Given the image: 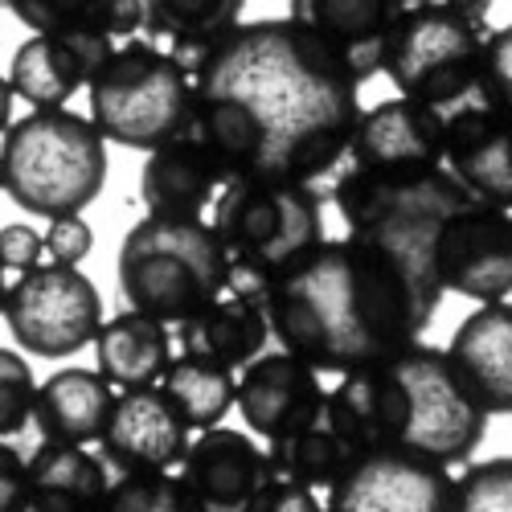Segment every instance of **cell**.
I'll return each instance as SVG.
<instances>
[{
    "label": "cell",
    "instance_id": "6da1fadb",
    "mask_svg": "<svg viewBox=\"0 0 512 512\" xmlns=\"http://www.w3.org/2000/svg\"><path fill=\"white\" fill-rule=\"evenodd\" d=\"M361 119V82L295 17L234 25L193 66L189 132L222 173L283 177L328 193Z\"/></svg>",
    "mask_w": 512,
    "mask_h": 512
},
{
    "label": "cell",
    "instance_id": "7a4b0ae2",
    "mask_svg": "<svg viewBox=\"0 0 512 512\" xmlns=\"http://www.w3.org/2000/svg\"><path fill=\"white\" fill-rule=\"evenodd\" d=\"M443 304L435 234L320 238L267 291L279 349L320 373L377 365L431 328Z\"/></svg>",
    "mask_w": 512,
    "mask_h": 512
},
{
    "label": "cell",
    "instance_id": "3957f363",
    "mask_svg": "<svg viewBox=\"0 0 512 512\" xmlns=\"http://www.w3.org/2000/svg\"><path fill=\"white\" fill-rule=\"evenodd\" d=\"M328 193L283 177H234L213 197V230L230 259V291L263 308L271 283L324 238Z\"/></svg>",
    "mask_w": 512,
    "mask_h": 512
},
{
    "label": "cell",
    "instance_id": "277c9868",
    "mask_svg": "<svg viewBox=\"0 0 512 512\" xmlns=\"http://www.w3.org/2000/svg\"><path fill=\"white\" fill-rule=\"evenodd\" d=\"M107 185V140L91 115L33 107L0 140V189L33 218H66L99 201Z\"/></svg>",
    "mask_w": 512,
    "mask_h": 512
},
{
    "label": "cell",
    "instance_id": "5b68a950",
    "mask_svg": "<svg viewBox=\"0 0 512 512\" xmlns=\"http://www.w3.org/2000/svg\"><path fill=\"white\" fill-rule=\"evenodd\" d=\"M119 291L127 308L181 324L230 287L226 246L201 218L148 213L119 242Z\"/></svg>",
    "mask_w": 512,
    "mask_h": 512
},
{
    "label": "cell",
    "instance_id": "8992f818",
    "mask_svg": "<svg viewBox=\"0 0 512 512\" xmlns=\"http://www.w3.org/2000/svg\"><path fill=\"white\" fill-rule=\"evenodd\" d=\"M91 119L103 140L152 152L185 132L193 115V74L148 37H127L87 82Z\"/></svg>",
    "mask_w": 512,
    "mask_h": 512
},
{
    "label": "cell",
    "instance_id": "52a82bcc",
    "mask_svg": "<svg viewBox=\"0 0 512 512\" xmlns=\"http://www.w3.org/2000/svg\"><path fill=\"white\" fill-rule=\"evenodd\" d=\"M488 21H476L447 5H406L381 74H390L398 95L451 107L476 91Z\"/></svg>",
    "mask_w": 512,
    "mask_h": 512
},
{
    "label": "cell",
    "instance_id": "ba28073f",
    "mask_svg": "<svg viewBox=\"0 0 512 512\" xmlns=\"http://www.w3.org/2000/svg\"><path fill=\"white\" fill-rule=\"evenodd\" d=\"M386 361L402 381L410 410L402 447L447 467L472 459L488 431V410L476 398V390L467 386L451 353L414 340Z\"/></svg>",
    "mask_w": 512,
    "mask_h": 512
},
{
    "label": "cell",
    "instance_id": "9c48e42d",
    "mask_svg": "<svg viewBox=\"0 0 512 512\" xmlns=\"http://www.w3.org/2000/svg\"><path fill=\"white\" fill-rule=\"evenodd\" d=\"M328 197L353 234H439L455 209L476 201L451 168L365 173L353 164L328 181Z\"/></svg>",
    "mask_w": 512,
    "mask_h": 512
},
{
    "label": "cell",
    "instance_id": "30bf717a",
    "mask_svg": "<svg viewBox=\"0 0 512 512\" xmlns=\"http://www.w3.org/2000/svg\"><path fill=\"white\" fill-rule=\"evenodd\" d=\"M0 316L25 353L62 361L95 345V332L103 324V295L78 271V263H37L21 271L17 283H9Z\"/></svg>",
    "mask_w": 512,
    "mask_h": 512
},
{
    "label": "cell",
    "instance_id": "8fae6325",
    "mask_svg": "<svg viewBox=\"0 0 512 512\" xmlns=\"http://www.w3.org/2000/svg\"><path fill=\"white\" fill-rule=\"evenodd\" d=\"M328 512H459V480L447 463L406 447L361 451L332 480Z\"/></svg>",
    "mask_w": 512,
    "mask_h": 512
},
{
    "label": "cell",
    "instance_id": "7c38bea8",
    "mask_svg": "<svg viewBox=\"0 0 512 512\" xmlns=\"http://www.w3.org/2000/svg\"><path fill=\"white\" fill-rule=\"evenodd\" d=\"M435 271L443 291L463 300H504L512 291V209L472 201L435 234Z\"/></svg>",
    "mask_w": 512,
    "mask_h": 512
},
{
    "label": "cell",
    "instance_id": "4fadbf2b",
    "mask_svg": "<svg viewBox=\"0 0 512 512\" xmlns=\"http://www.w3.org/2000/svg\"><path fill=\"white\" fill-rule=\"evenodd\" d=\"M189 443L193 426L164 386H136L115 394L99 435V455L111 472H173Z\"/></svg>",
    "mask_w": 512,
    "mask_h": 512
},
{
    "label": "cell",
    "instance_id": "5bb4252c",
    "mask_svg": "<svg viewBox=\"0 0 512 512\" xmlns=\"http://www.w3.org/2000/svg\"><path fill=\"white\" fill-rule=\"evenodd\" d=\"M443 123L447 111L418 103V99H386L361 111L349 164L365 173H422V168H443Z\"/></svg>",
    "mask_w": 512,
    "mask_h": 512
},
{
    "label": "cell",
    "instance_id": "9a60e30c",
    "mask_svg": "<svg viewBox=\"0 0 512 512\" xmlns=\"http://www.w3.org/2000/svg\"><path fill=\"white\" fill-rule=\"evenodd\" d=\"M111 54H115V37L99 25L33 33L13 54L9 87L17 99L33 107H66Z\"/></svg>",
    "mask_w": 512,
    "mask_h": 512
},
{
    "label": "cell",
    "instance_id": "2e32d148",
    "mask_svg": "<svg viewBox=\"0 0 512 512\" xmlns=\"http://www.w3.org/2000/svg\"><path fill=\"white\" fill-rule=\"evenodd\" d=\"M177 467L197 500V512H246L254 492L275 472L271 455L254 443V435L226 431L222 422L197 431Z\"/></svg>",
    "mask_w": 512,
    "mask_h": 512
},
{
    "label": "cell",
    "instance_id": "e0dca14e",
    "mask_svg": "<svg viewBox=\"0 0 512 512\" xmlns=\"http://www.w3.org/2000/svg\"><path fill=\"white\" fill-rule=\"evenodd\" d=\"M320 369L287 349H263L254 361L242 365L238 377V414L250 435L279 439L291 426L308 422L324 402Z\"/></svg>",
    "mask_w": 512,
    "mask_h": 512
},
{
    "label": "cell",
    "instance_id": "ac0fdd59",
    "mask_svg": "<svg viewBox=\"0 0 512 512\" xmlns=\"http://www.w3.org/2000/svg\"><path fill=\"white\" fill-rule=\"evenodd\" d=\"M443 168L480 201L512 209V119L484 103H455L443 123Z\"/></svg>",
    "mask_w": 512,
    "mask_h": 512
},
{
    "label": "cell",
    "instance_id": "d6986e66",
    "mask_svg": "<svg viewBox=\"0 0 512 512\" xmlns=\"http://www.w3.org/2000/svg\"><path fill=\"white\" fill-rule=\"evenodd\" d=\"M402 9L406 0H291L287 17L324 37L365 87L386 66V50Z\"/></svg>",
    "mask_w": 512,
    "mask_h": 512
},
{
    "label": "cell",
    "instance_id": "ffe728a7",
    "mask_svg": "<svg viewBox=\"0 0 512 512\" xmlns=\"http://www.w3.org/2000/svg\"><path fill=\"white\" fill-rule=\"evenodd\" d=\"M218 189L222 173L205 152V144L189 132V123L185 132L148 152V164L140 173V201L160 218H201L218 197Z\"/></svg>",
    "mask_w": 512,
    "mask_h": 512
},
{
    "label": "cell",
    "instance_id": "44dd1931",
    "mask_svg": "<svg viewBox=\"0 0 512 512\" xmlns=\"http://www.w3.org/2000/svg\"><path fill=\"white\" fill-rule=\"evenodd\" d=\"M447 353L488 414H512V304H480L451 332Z\"/></svg>",
    "mask_w": 512,
    "mask_h": 512
},
{
    "label": "cell",
    "instance_id": "7402d4cb",
    "mask_svg": "<svg viewBox=\"0 0 512 512\" xmlns=\"http://www.w3.org/2000/svg\"><path fill=\"white\" fill-rule=\"evenodd\" d=\"M111 467L82 443L41 439L29 451V508L33 512H103Z\"/></svg>",
    "mask_w": 512,
    "mask_h": 512
},
{
    "label": "cell",
    "instance_id": "603a6c76",
    "mask_svg": "<svg viewBox=\"0 0 512 512\" xmlns=\"http://www.w3.org/2000/svg\"><path fill=\"white\" fill-rule=\"evenodd\" d=\"M173 340H177L181 353L209 357V361H218V365L238 373L246 361H254L267 349L271 324H267V312L259 304L226 287L218 300H209L201 312L173 324Z\"/></svg>",
    "mask_w": 512,
    "mask_h": 512
},
{
    "label": "cell",
    "instance_id": "cb8c5ba5",
    "mask_svg": "<svg viewBox=\"0 0 512 512\" xmlns=\"http://www.w3.org/2000/svg\"><path fill=\"white\" fill-rule=\"evenodd\" d=\"M173 324H164L148 312L127 308L99 324L95 332V365L115 390L160 386L164 369L173 365Z\"/></svg>",
    "mask_w": 512,
    "mask_h": 512
},
{
    "label": "cell",
    "instance_id": "d4e9b609",
    "mask_svg": "<svg viewBox=\"0 0 512 512\" xmlns=\"http://www.w3.org/2000/svg\"><path fill=\"white\" fill-rule=\"evenodd\" d=\"M115 402V386L99 369H58L37 386L33 398V426L41 439L62 443H99L107 414Z\"/></svg>",
    "mask_w": 512,
    "mask_h": 512
},
{
    "label": "cell",
    "instance_id": "484cf974",
    "mask_svg": "<svg viewBox=\"0 0 512 512\" xmlns=\"http://www.w3.org/2000/svg\"><path fill=\"white\" fill-rule=\"evenodd\" d=\"M246 0H144V37L164 46L177 62L193 66L242 25Z\"/></svg>",
    "mask_w": 512,
    "mask_h": 512
},
{
    "label": "cell",
    "instance_id": "4316f807",
    "mask_svg": "<svg viewBox=\"0 0 512 512\" xmlns=\"http://www.w3.org/2000/svg\"><path fill=\"white\" fill-rule=\"evenodd\" d=\"M267 455H271V467L279 476L300 480L316 492H328L332 480L345 472L349 459L357 455V447L349 443L345 431H340L336 414L328 410V394H324L320 410L308 422L291 426V431L279 439H267Z\"/></svg>",
    "mask_w": 512,
    "mask_h": 512
},
{
    "label": "cell",
    "instance_id": "83f0119b",
    "mask_svg": "<svg viewBox=\"0 0 512 512\" xmlns=\"http://www.w3.org/2000/svg\"><path fill=\"white\" fill-rule=\"evenodd\" d=\"M160 386L177 402V410L189 418L193 431L218 426L238 402V373L209 361V357H197V353L173 357V365L160 377Z\"/></svg>",
    "mask_w": 512,
    "mask_h": 512
},
{
    "label": "cell",
    "instance_id": "f1b7e54d",
    "mask_svg": "<svg viewBox=\"0 0 512 512\" xmlns=\"http://www.w3.org/2000/svg\"><path fill=\"white\" fill-rule=\"evenodd\" d=\"M103 512H197L181 472H115Z\"/></svg>",
    "mask_w": 512,
    "mask_h": 512
},
{
    "label": "cell",
    "instance_id": "f546056e",
    "mask_svg": "<svg viewBox=\"0 0 512 512\" xmlns=\"http://www.w3.org/2000/svg\"><path fill=\"white\" fill-rule=\"evenodd\" d=\"M33 369L21 353L0 349V435H25L33 422Z\"/></svg>",
    "mask_w": 512,
    "mask_h": 512
},
{
    "label": "cell",
    "instance_id": "4dcf8cb0",
    "mask_svg": "<svg viewBox=\"0 0 512 512\" xmlns=\"http://www.w3.org/2000/svg\"><path fill=\"white\" fill-rule=\"evenodd\" d=\"M476 103L500 111L512 119V25L488 29L484 37V58H480V78H476Z\"/></svg>",
    "mask_w": 512,
    "mask_h": 512
},
{
    "label": "cell",
    "instance_id": "1f68e13d",
    "mask_svg": "<svg viewBox=\"0 0 512 512\" xmlns=\"http://www.w3.org/2000/svg\"><path fill=\"white\" fill-rule=\"evenodd\" d=\"M459 512H512V455L463 467Z\"/></svg>",
    "mask_w": 512,
    "mask_h": 512
},
{
    "label": "cell",
    "instance_id": "d6a6232c",
    "mask_svg": "<svg viewBox=\"0 0 512 512\" xmlns=\"http://www.w3.org/2000/svg\"><path fill=\"white\" fill-rule=\"evenodd\" d=\"M99 5L103 0H0V9H9L33 33L99 25Z\"/></svg>",
    "mask_w": 512,
    "mask_h": 512
},
{
    "label": "cell",
    "instance_id": "836d02e7",
    "mask_svg": "<svg viewBox=\"0 0 512 512\" xmlns=\"http://www.w3.org/2000/svg\"><path fill=\"white\" fill-rule=\"evenodd\" d=\"M29 431L25 435H0V512H25L29 508Z\"/></svg>",
    "mask_w": 512,
    "mask_h": 512
},
{
    "label": "cell",
    "instance_id": "e575fe53",
    "mask_svg": "<svg viewBox=\"0 0 512 512\" xmlns=\"http://www.w3.org/2000/svg\"><path fill=\"white\" fill-rule=\"evenodd\" d=\"M320 508H324V500L316 496V488L271 472L267 484L254 492V500H250L246 512H320Z\"/></svg>",
    "mask_w": 512,
    "mask_h": 512
},
{
    "label": "cell",
    "instance_id": "d590c367",
    "mask_svg": "<svg viewBox=\"0 0 512 512\" xmlns=\"http://www.w3.org/2000/svg\"><path fill=\"white\" fill-rule=\"evenodd\" d=\"M46 250L54 263H82L95 250V230L82 222V213H66V218H54L46 230Z\"/></svg>",
    "mask_w": 512,
    "mask_h": 512
},
{
    "label": "cell",
    "instance_id": "8d00e7d4",
    "mask_svg": "<svg viewBox=\"0 0 512 512\" xmlns=\"http://www.w3.org/2000/svg\"><path fill=\"white\" fill-rule=\"evenodd\" d=\"M41 250H46V242H41V234L25 222H9L0 226V263H5V271H29L41 263Z\"/></svg>",
    "mask_w": 512,
    "mask_h": 512
},
{
    "label": "cell",
    "instance_id": "74e56055",
    "mask_svg": "<svg viewBox=\"0 0 512 512\" xmlns=\"http://www.w3.org/2000/svg\"><path fill=\"white\" fill-rule=\"evenodd\" d=\"M99 29H107L111 37L144 33V0H103L99 5Z\"/></svg>",
    "mask_w": 512,
    "mask_h": 512
},
{
    "label": "cell",
    "instance_id": "f35d334b",
    "mask_svg": "<svg viewBox=\"0 0 512 512\" xmlns=\"http://www.w3.org/2000/svg\"><path fill=\"white\" fill-rule=\"evenodd\" d=\"M13 87H9V78H0V136L9 132V123H13Z\"/></svg>",
    "mask_w": 512,
    "mask_h": 512
},
{
    "label": "cell",
    "instance_id": "ab89813d",
    "mask_svg": "<svg viewBox=\"0 0 512 512\" xmlns=\"http://www.w3.org/2000/svg\"><path fill=\"white\" fill-rule=\"evenodd\" d=\"M5 291H9V283H5V263H0V308H5Z\"/></svg>",
    "mask_w": 512,
    "mask_h": 512
},
{
    "label": "cell",
    "instance_id": "60d3db41",
    "mask_svg": "<svg viewBox=\"0 0 512 512\" xmlns=\"http://www.w3.org/2000/svg\"><path fill=\"white\" fill-rule=\"evenodd\" d=\"M406 5H443V0H406Z\"/></svg>",
    "mask_w": 512,
    "mask_h": 512
}]
</instances>
